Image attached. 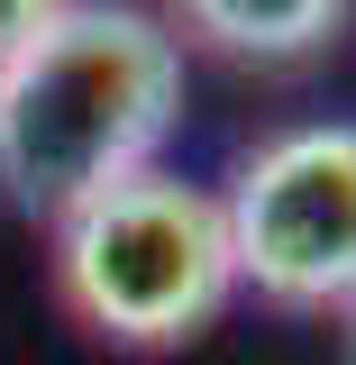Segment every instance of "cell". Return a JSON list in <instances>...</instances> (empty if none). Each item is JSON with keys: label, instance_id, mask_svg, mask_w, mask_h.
Listing matches in <instances>:
<instances>
[{"label": "cell", "instance_id": "6da1fadb", "mask_svg": "<svg viewBox=\"0 0 356 365\" xmlns=\"http://www.w3.org/2000/svg\"><path fill=\"white\" fill-rule=\"evenodd\" d=\"M183 110V55L146 9L64 0L0 64V182L19 210H83L156 165Z\"/></svg>", "mask_w": 356, "mask_h": 365}, {"label": "cell", "instance_id": "7a4b0ae2", "mask_svg": "<svg viewBox=\"0 0 356 365\" xmlns=\"http://www.w3.org/2000/svg\"><path fill=\"white\" fill-rule=\"evenodd\" d=\"M55 237V274L64 302L91 338L110 347H183L228 311L238 292V247H228L220 192L183 174H128L91 192L83 210H64Z\"/></svg>", "mask_w": 356, "mask_h": 365}, {"label": "cell", "instance_id": "3957f363", "mask_svg": "<svg viewBox=\"0 0 356 365\" xmlns=\"http://www.w3.org/2000/svg\"><path fill=\"white\" fill-rule=\"evenodd\" d=\"M228 247L238 283L283 311H338L356 292V128H293L256 146L228 182Z\"/></svg>", "mask_w": 356, "mask_h": 365}, {"label": "cell", "instance_id": "277c9868", "mask_svg": "<svg viewBox=\"0 0 356 365\" xmlns=\"http://www.w3.org/2000/svg\"><path fill=\"white\" fill-rule=\"evenodd\" d=\"M183 28L210 37L220 55H247V64H302L320 46L347 37L356 0H174Z\"/></svg>", "mask_w": 356, "mask_h": 365}, {"label": "cell", "instance_id": "5b68a950", "mask_svg": "<svg viewBox=\"0 0 356 365\" xmlns=\"http://www.w3.org/2000/svg\"><path fill=\"white\" fill-rule=\"evenodd\" d=\"M55 9H64V0H0V64H9V55H19V46L37 37L46 19H55Z\"/></svg>", "mask_w": 356, "mask_h": 365}, {"label": "cell", "instance_id": "8992f818", "mask_svg": "<svg viewBox=\"0 0 356 365\" xmlns=\"http://www.w3.org/2000/svg\"><path fill=\"white\" fill-rule=\"evenodd\" d=\"M338 365H356V292L338 302Z\"/></svg>", "mask_w": 356, "mask_h": 365}]
</instances>
